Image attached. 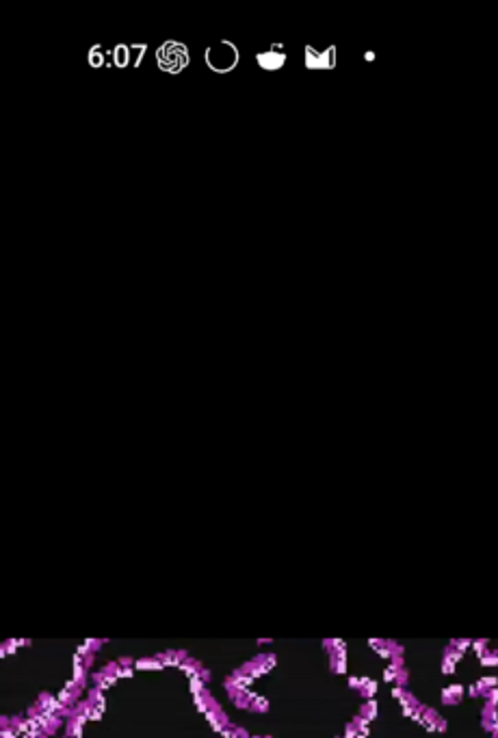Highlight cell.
Here are the masks:
<instances>
[{
	"label": "cell",
	"instance_id": "1",
	"mask_svg": "<svg viewBox=\"0 0 498 738\" xmlns=\"http://www.w3.org/2000/svg\"><path fill=\"white\" fill-rule=\"evenodd\" d=\"M189 63V54L185 50V46L178 44H165L158 50V65L165 72H180V69Z\"/></svg>",
	"mask_w": 498,
	"mask_h": 738
}]
</instances>
